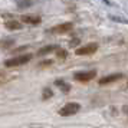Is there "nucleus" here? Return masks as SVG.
Listing matches in <instances>:
<instances>
[{"instance_id":"7","label":"nucleus","mask_w":128,"mask_h":128,"mask_svg":"<svg viewBox=\"0 0 128 128\" xmlns=\"http://www.w3.org/2000/svg\"><path fill=\"white\" fill-rule=\"evenodd\" d=\"M42 19L36 14H24L22 16V22L23 23H28V24H36V23H40Z\"/></svg>"},{"instance_id":"14","label":"nucleus","mask_w":128,"mask_h":128,"mask_svg":"<svg viewBox=\"0 0 128 128\" xmlns=\"http://www.w3.org/2000/svg\"><path fill=\"white\" fill-rule=\"evenodd\" d=\"M52 95H53L52 89H49V88H45V89H43V99H48V98H50Z\"/></svg>"},{"instance_id":"4","label":"nucleus","mask_w":128,"mask_h":128,"mask_svg":"<svg viewBox=\"0 0 128 128\" xmlns=\"http://www.w3.org/2000/svg\"><path fill=\"white\" fill-rule=\"evenodd\" d=\"M72 28H74V24L70 23V22H66V23H60V24H58V26H53L52 29H50V33L62 35V33H66V32L72 30Z\"/></svg>"},{"instance_id":"2","label":"nucleus","mask_w":128,"mask_h":128,"mask_svg":"<svg viewBox=\"0 0 128 128\" xmlns=\"http://www.w3.org/2000/svg\"><path fill=\"white\" fill-rule=\"evenodd\" d=\"M30 59H32V55L30 53H26V55H22V56H18V58H12V59H7L4 65H6L7 68H10V66H19V65H23L26 62H29Z\"/></svg>"},{"instance_id":"10","label":"nucleus","mask_w":128,"mask_h":128,"mask_svg":"<svg viewBox=\"0 0 128 128\" xmlns=\"http://www.w3.org/2000/svg\"><path fill=\"white\" fill-rule=\"evenodd\" d=\"M13 45H14V39H10V38L0 40V48H2V49H10Z\"/></svg>"},{"instance_id":"18","label":"nucleus","mask_w":128,"mask_h":128,"mask_svg":"<svg viewBox=\"0 0 128 128\" xmlns=\"http://www.w3.org/2000/svg\"><path fill=\"white\" fill-rule=\"evenodd\" d=\"M104 2L106 3V4H111V2H110V0H104Z\"/></svg>"},{"instance_id":"16","label":"nucleus","mask_w":128,"mask_h":128,"mask_svg":"<svg viewBox=\"0 0 128 128\" xmlns=\"http://www.w3.org/2000/svg\"><path fill=\"white\" fill-rule=\"evenodd\" d=\"M78 43H79V39H74V40L69 42V46H70V48H75Z\"/></svg>"},{"instance_id":"11","label":"nucleus","mask_w":128,"mask_h":128,"mask_svg":"<svg viewBox=\"0 0 128 128\" xmlns=\"http://www.w3.org/2000/svg\"><path fill=\"white\" fill-rule=\"evenodd\" d=\"M14 2H16L18 7H20V9H28L33 4V0H14Z\"/></svg>"},{"instance_id":"8","label":"nucleus","mask_w":128,"mask_h":128,"mask_svg":"<svg viewBox=\"0 0 128 128\" xmlns=\"http://www.w3.org/2000/svg\"><path fill=\"white\" fill-rule=\"evenodd\" d=\"M59 49V46H56V45H48V46H43L38 52V55H46V53H50V52H53V50H58Z\"/></svg>"},{"instance_id":"15","label":"nucleus","mask_w":128,"mask_h":128,"mask_svg":"<svg viewBox=\"0 0 128 128\" xmlns=\"http://www.w3.org/2000/svg\"><path fill=\"white\" fill-rule=\"evenodd\" d=\"M56 55H58L59 59H65V58H66V50H65V49H58Z\"/></svg>"},{"instance_id":"9","label":"nucleus","mask_w":128,"mask_h":128,"mask_svg":"<svg viewBox=\"0 0 128 128\" xmlns=\"http://www.w3.org/2000/svg\"><path fill=\"white\" fill-rule=\"evenodd\" d=\"M4 26L9 30H20L22 29V24L19 23V22H16V20H9V22H6Z\"/></svg>"},{"instance_id":"5","label":"nucleus","mask_w":128,"mask_h":128,"mask_svg":"<svg viewBox=\"0 0 128 128\" xmlns=\"http://www.w3.org/2000/svg\"><path fill=\"white\" fill-rule=\"evenodd\" d=\"M96 75V72L95 70H88V72H76L75 74V79L76 81H81V82H88L94 79Z\"/></svg>"},{"instance_id":"6","label":"nucleus","mask_w":128,"mask_h":128,"mask_svg":"<svg viewBox=\"0 0 128 128\" xmlns=\"http://www.w3.org/2000/svg\"><path fill=\"white\" fill-rule=\"evenodd\" d=\"M122 78V74H114V75H108V76H104L99 79V85H108L111 82H115L118 79Z\"/></svg>"},{"instance_id":"1","label":"nucleus","mask_w":128,"mask_h":128,"mask_svg":"<svg viewBox=\"0 0 128 128\" xmlns=\"http://www.w3.org/2000/svg\"><path fill=\"white\" fill-rule=\"evenodd\" d=\"M79 110H81V105L78 104V102H68L66 105H64L59 110V114L62 116H70V115H74V114H76Z\"/></svg>"},{"instance_id":"17","label":"nucleus","mask_w":128,"mask_h":128,"mask_svg":"<svg viewBox=\"0 0 128 128\" xmlns=\"http://www.w3.org/2000/svg\"><path fill=\"white\" fill-rule=\"evenodd\" d=\"M122 111H124V114H127V115H128V106H124Z\"/></svg>"},{"instance_id":"19","label":"nucleus","mask_w":128,"mask_h":128,"mask_svg":"<svg viewBox=\"0 0 128 128\" xmlns=\"http://www.w3.org/2000/svg\"><path fill=\"white\" fill-rule=\"evenodd\" d=\"M2 81H3V76L0 75V82H2Z\"/></svg>"},{"instance_id":"3","label":"nucleus","mask_w":128,"mask_h":128,"mask_svg":"<svg viewBox=\"0 0 128 128\" xmlns=\"http://www.w3.org/2000/svg\"><path fill=\"white\" fill-rule=\"evenodd\" d=\"M98 50V43H88V45H85V46H81L75 50L76 55H79V56H84V55H91V53H95Z\"/></svg>"},{"instance_id":"12","label":"nucleus","mask_w":128,"mask_h":128,"mask_svg":"<svg viewBox=\"0 0 128 128\" xmlns=\"http://www.w3.org/2000/svg\"><path fill=\"white\" fill-rule=\"evenodd\" d=\"M55 85H56L58 88H60L64 92H69L70 91V85H68V84H66L65 81H62V79H58V81L55 82Z\"/></svg>"},{"instance_id":"13","label":"nucleus","mask_w":128,"mask_h":128,"mask_svg":"<svg viewBox=\"0 0 128 128\" xmlns=\"http://www.w3.org/2000/svg\"><path fill=\"white\" fill-rule=\"evenodd\" d=\"M110 18H111V20H114V22H121V23H128V19L121 18V16H115V14H111Z\"/></svg>"}]
</instances>
